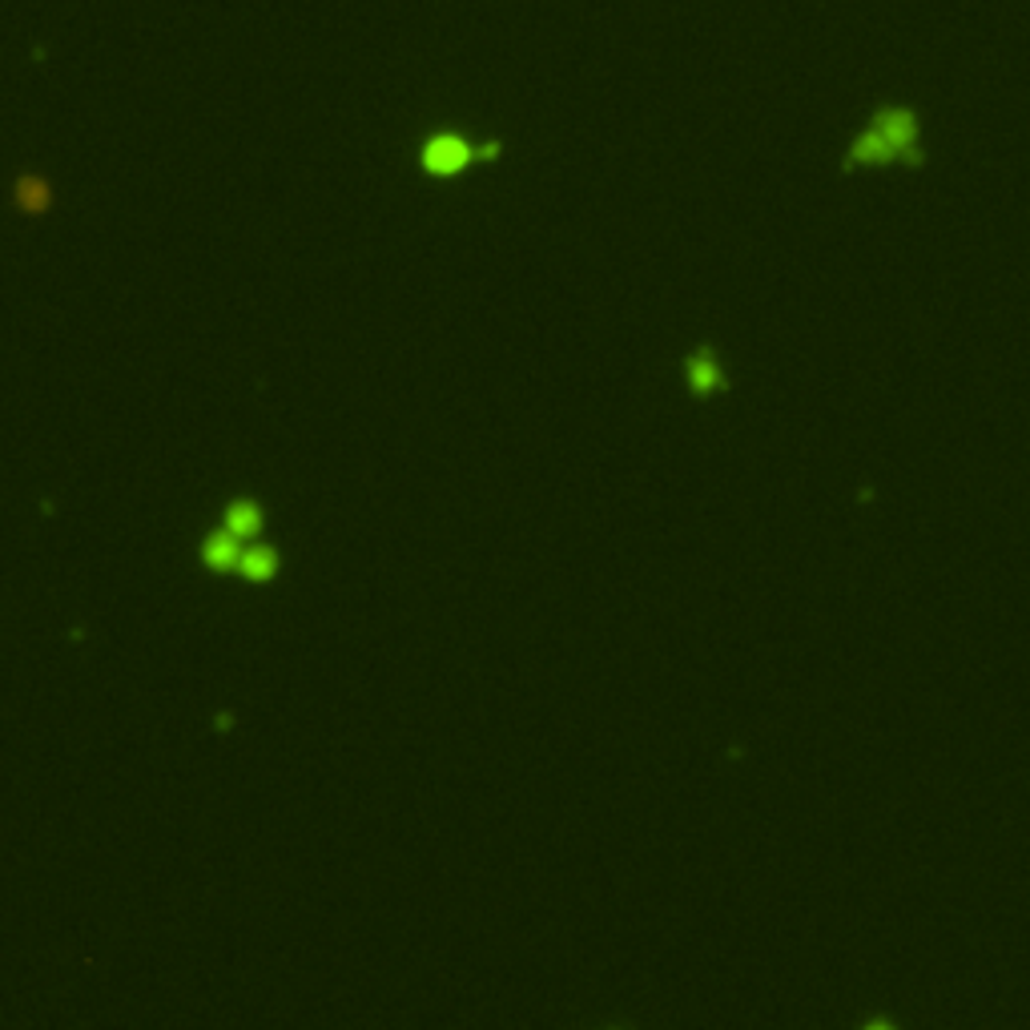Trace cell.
Returning <instances> with one entry per match:
<instances>
[{"mask_svg": "<svg viewBox=\"0 0 1030 1030\" xmlns=\"http://www.w3.org/2000/svg\"><path fill=\"white\" fill-rule=\"evenodd\" d=\"M206 560L222 572H230V567L242 564V540L230 536V532H217V536L206 540Z\"/></svg>", "mask_w": 1030, "mask_h": 1030, "instance_id": "cell-2", "label": "cell"}, {"mask_svg": "<svg viewBox=\"0 0 1030 1030\" xmlns=\"http://www.w3.org/2000/svg\"><path fill=\"white\" fill-rule=\"evenodd\" d=\"M258 527H262V512H258L254 504H234L226 512V532H230V536L246 540V536H254Z\"/></svg>", "mask_w": 1030, "mask_h": 1030, "instance_id": "cell-5", "label": "cell"}, {"mask_svg": "<svg viewBox=\"0 0 1030 1030\" xmlns=\"http://www.w3.org/2000/svg\"><path fill=\"white\" fill-rule=\"evenodd\" d=\"M712 379H717V371H712V367H705V362H697V367H692V382H697L701 391H705V387H712Z\"/></svg>", "mask_w": 1030, "mask_h": 1030, "instance_id": "cell-6", "label": "cell"}, {"mask_svg": "<svg viewBox=\"0 0 1030 1030\" xmlns=\"http://www.w3.org/2000/svg\"><path fill=\"white\" fill-rule=\"evenodd\" d=\"M274 567H279V560H274V552L270 547H246L242 552V564H237V572L246 580H270L274 576Z\"/></svg>", "mask_w": 1030, "mask_h": 1030, "instance_id": "cell-4", "label": "cell"}, {"mask_svg": "<svg viewBox=\"0 0 1030 1030\" xmlns=\"http://www.w3.org/2000/svg\"><path fill=\"white\" fill-rule=\"evenodd\" d=\"M472 162H475V149L455 134H439L422 145V169L435 177H451V174H459V169H467Z\"/></svg>", "mask_w": 1030, "mask_h": 1030, "instance_id": "cell-1", "label": "cell"}, {"mask_svg": "<svg viewBox=\"0 0 1030 1030\" xmlns=\"http://www.w3.org/2000/svg\"><path fill=\"white\" fill-rule=\"evenodd\" d=\"M49 202H52L49 182H41V177H21V182H17V206H21L25 214H45Z\"/></svg>", "mask_w": 1030, "mask_h": 1030, "instance_id": "cell-3", "label": "cell"}]
</instances>
